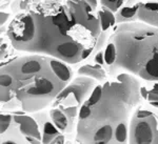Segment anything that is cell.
Masks as SVG:
<instances>
[{
  "label": "cell",
  "instance_id": "obj_14",
  "mask_svg": "<svg viewBox=\"0 0 158 144\" xmlns=\"http://www.w3.org/2000/svg\"><path fill=\"white\" fill-rule=\"evenodd\" d=\"M102 6L108 7L112 12H117L122 7L123 0H100Z\"/></svg>",
  "mask_w": 158,
  "mask_h": 144
},
{
  "label": "cell",
  "instance_id": "obj_5",
  "mask_svg": "<svg viewBox=\"0 0 158 144\" xmlns=\"http://www.w3.org/2000/svg\"><path fill=\"white\" fill-rule=\"evenodd\" d=\"M130 139L132 143H158L157 123L153 114L148 117L134 116L131 123Z\"/></svg>",
  "mask_w": 158,
  "mask_h": 144
},
{
  "label": "cell",
  "instance_id": "obj_2",
  "mask_svg": "<svg viewBox=\"0 0 158 144\" xmlns=\"http://www.w3.org/2000/svg\"><path fill=\"white\" fill-rule=\"evenodd\" d=\"M139 83L128 74H121L117 81L102 85L97 103L90 107V115L79 120L77 140L90 143L115 142L118 128H128L129 113L139 101Z\"/></svg>",
  "mask_w": 158,
  "mask_h": 144
},
{
  "label": "cell",
  "instance_id": "obj_3",
  "mask_svg": "<svg viewBox=\"0 0 158 144\" xmlns=\"http://www.w3.org/2000/svg\"><path fill=\"white\" fill-rule=\"evenodd\" d=\"M51 61L50 58L32 55L18 58L2 67L12 77L11 85L1 88L2 104H6L15 95L21 102L20 107L27 112L47 106L67 84L54 72Z\"/></svg>",
  "mask_w": 158,
  "mask_h": 144
},
{
  "label": "cell",
  "instance_id": "obj_12",
  "mask_svg": "<svg viewBox=\"0 0 158 144\" xmlns=\"http://www.w3.org/2000/svg\"><path fill=\"white\" fill-rule=\"evenodd\" d=\"M79 74L92 76L97 80H103L104 77H106L104 70L98 69L97 66H91V65H85L81 69H79Z\"/></svg>",
  "mask_w": 158,
  "mask_h": 144
},
{
  "label": "cell",
  "instance_id": "obj_20",
  "mask_svg": "<svg viewBox=\"0 0 158 144\" xmlns=\"http://www.w3.org/2000/svg\"><path fill=\"white\" fill-rule=\"evenodd\" d=\"M156 1H158V0H156Z\"/></svg>",
  "mask_w": 158,
  "mask_h": 144
},
{
  "label": "cell",
  "instance_id": "obj_17",
  "mask_svg": "<svg viewBox=\"0 0 158 144\" xmlns=\"http://www.w3.org/2000/svg\"><path fill=\"white\" fill-rule=\"evenodd\" d=\"M7 17H9V14H6V13H1V24H3V22L6 21Z\"/></svg>",
  "mask_w": 158,
  "mask_h": 144
},
{
  "label": "cell",
  "instance_id": "obj_8",
  "mask_svg": "<svg viewBox=\"0 0 158 144\" xmlns=\"http://www.w3.org/2000/svg\"><path fill=\"white\" fill-rule=\"evenodd\" d=\"M141 4L140 3H136L134 6H122L120 10H119L118 13V20L119 22H127V21H134L135 19L138 16V11L139 7Z\"/></svg>",
  "mask_w": 158,
  "mask_h": 144
},
{
  "label": "cell",
  "instance_id": "obj_11",
  "mask_svg": "<svg viewBox=\"0 0 158 144\" xmlns=\"http://www.w3.org/2000/svg\"><path fill=\"white\" fill-rule=\"evenodd\" d=\"M51 117H52L53 122L55 123V125L57 126L58 130L63 132V130H65L68 128L69 119L64 113H62L59 110H53L51 112Z\"/></svg>",
  "mask_w": 158,
  "mask_h": 144
},
{
  "label": "cell",
  "instance_id": "obj_18",
  "mask_svg": "<svg viewBox=\"0 0 158 144\" xmlns=\"http://www.w3.org/2000/svg\"><path fill=\"white\" fill-rule=\"evenodd\" d=\"M150 92H152V93H154V94H157L158 95V83H156V84L153 86V90H150Z\"/></svg>",
  "mask_w": 158,
  "mask_h": 144
},
{
  "label": "cell",
  "instance_id": "obj_1",
  "mask_svg": "<svg viewBox=\"0 0 158 144\" xmlns=\"http://www.w3.org/2000/svg\"><path fill=\"white\" fill-rule=\"evenodd\" d=\"M94 10L86 0H49L35 4L27 11L34 35L21 50L51 55L68 63L85 59L101 30Z\"/></svg>",
  "mask_w": 158,
  "mask_h": 144
},
{
  "label": "cell",
  "instance_id": "obj_16",
  "mask_svg": "<svg viewBox=\"0 0 158 144\" xmlns=\"http://www.w3.org/2000/svg\"><path fill=\"white\" fill-rule=\"evenodd\" d=\"M95 61L99 63V64H103V63L106 62L104 61V54H102V53H98L95 57Z\"/></svg>",
  "mask_w": 158,
  "mask_h": 144
},
{
  "label": "cell",
  "instance_id": "obj_10",
  "mask_svg": "<svg viewBox=\"0 0 158 144\" xmlns=\"http://www.w3.org/2000/svg\"><path fill=\"white\" fill-rule=\"evenodd\" d=\"M51 64H52V67H53V70H54V72L57 74V76L62 81H64L67 83L70 81L71 77H72V73H71V70L69 69L64 63H62L61 61H59V60L52 59Z\"/></svg>",
  "mask_w": 158,
  "mask_h": 144
},
{
  "label": "cell",
  "instance_id": "obj_15",
  "mask_svg": "<svg viewBox=\"0 0 158 144\" xmlns=\"http://www.w3.org/2000/svg\"><path fill=\"white\" fill-rule=\"evenodd\" d=\"M12 116L7 114H1V134H3L11 124Z\"/></svg>",
  "mask_w": 158,
  "mask_h": 144
},
{
  "label": "cell",
  "instance_id": "obj_19",
  "mask_svg": "<svg viewBox=\"0 0 158 144\" xmlns=\"http://www.w3.org/2000/svg\"><path fill=\"white\" fill-rule=\"evenodd\" d=\"M86 1H88L89 3H90L91 6L94 7V9H95V7H96V4H97V2H96V0H86Z\"/></svg>",
  "mask_w": 158,
  "mask_h": 144
},
{
  "label": "cell",
  "instance_id": "obj_9",
  "mask_svg": "<svg viewBox=\"0 0 158 144\" xmlns=\"http://www.w3.org/2000/svg\"><path fill=\"white\" fill-rule=\"evenodd\" d=\"M113 13L114 12H112L111 10H109L106 6H103L99 11L98 16H99V20H100V25L102 31H106L110 27L114 26V24L116 22V18Z\"/></svg>",
  "mask_w": 158,
  "mask_h": 144
},
{
  "label": "cell",
  "instance_id": "obj_6",
  "mask_svg": "<svg viewBox=\"0 0 158 144\" xmlns=\"http://www.w3.org/2000/svg\"><path fill=\"white\" fill-rule=\"evenodd\" d=\"M137 19L152 26L158 27V1L141 4Z\"/></svg>",
  "mask_w": 158,
  "mask_h": 144
},
{
  "label": "cell",
  "instance_id": "obj_4",
  "mask_svg": "<svg viewBox=\"0 0 158 144\" xmlns=\"http://www.w3.org/2000/svg\"><path fill=\"white\" fill-rule=\"evenodd\" d=\"M116 47L113 69L122 67L150 81H158V27L144 22H121L110 38Z\"/></svg>",
  "mask_w": 158,
  "mask_h": 144
},
{
  "label": "cell",
  "instance_id": "obj_7",
  "mask_svg": "<svg viewBox=\"0 0 158 144\" xmlns=\"http://www.w3.org/2000/svg\"><path fill=\"white\" fill-rule=\"evenodd\" d=\"M14 119L20 125V130L22 134H24L27 137L36 138L37 140L41 139L39 130H38V125L34 119L24 115H16L14 116Z\"/></svg>",
  "mask_w": 158,
  "mask_h": 144
},
{
  "label": "cell",
  "instance_id": "obj_13",
  "mask_svg": "<svg viewBox=\"0 0 158 144\" xmlns=\"http://www.w3.org/2000/svg\"><path fill=\"white\" fill-rule=\"evenodd\" d=\"M104 61L108 65H113L116 61V47L111 41H109L104 52Z\"/></svg>",
  "mask_w": 158,
  "mask_h": 144
}]
</instances>
